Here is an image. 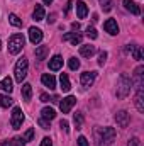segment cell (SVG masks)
Returning <instances> with one entry per match:
<instances>
[{"label":"cell","mask_w":144,"mask_h":146,"mask_svg":"<svg viewBox=\"0 0 144 146\" xmlns=\"http://www.w3.org/2000/svg\"><path fill=\"white\" fill-rule=\"evenodd\" d=\"M41 82H42V85L48 87L49 90H53V88L56 87V80H54V76L49 75V73H44V75L41 76Z\"/></svg>","instance_id":"7c38bea8"},{"label":"cell","mask_w":144,"mask_h":146,"mask_svg":"<svg viewBox=\"0 0 144 146\" xmlns=\"http://www.w3.org/2000/svg\"><path fill=\"white\" fill-rule=\"evenodd\" d=\"M14 104V99L10 95H0V107H10Z\"/></svg>","instance_id":"cb8c5ba5"},{"label":"cell","mask_w":144,"mask_h":146,"mask_svg":"<svg viewBox=\"0 0 144 146\" xmlns=\"http://www.w3.org/2000/svg\"><path fill=\"white\" fill-rule=\"evenodd\" d=\"M75 104H76V99H75L73 95H68L66 99H63V100L59 102V109H61V112H63V114H68Z\"/></svg>","instance_id":"52a82bcc"},{"label":"cell","mask_w":144,"mask_h":146,"mask_svg":"<svg viewBox=\"0 0 144 146\" xmlns=\"http://www.w3.org/2000/svg\"><path fill=\"white\" fill-rule=\"evenodd\" d=\"M54 19H56V14H51V15H49V19H48V22H49V24H53V22H54Z\"/></svg>","instance_id":"ab89813d"},{"label":"cell","mask_w":144,"mask_h":146,"mask_svg":"<svg viewBox=\"0 0 144 146\" xmlns=\"http://www.w3.org/2000/svg\"><path fill=\"white\" fill-rule=\"evenodd\" d=\"M59 127H61L65 133H68V131H70V127H68V121H65V119H63V121L59 122Z\"/></svg>","instance_id":"d590c367"},{"label":"cell","mask_w":144,"mask_h":146,"mask_svg":"<svg viewBox=\"0 0 144 146\" xmlns=\"http://www.w3.org/2000/svg\"><path fill=\"white\" fill-rule=\"evenodd\" d=\"M78 146H88V141H87L85 136H80L78 138Z\"/></svg>","instance_id":"8d00e7d4"},{"label":"cell","mask_w":144,"mask_h":146,"mask_svg":"<svg viewBox=\"0 0 144 146\" xmlns=\"http://www.w3.org/2000/svg\"><path fill=\"white\" fill-rule=\"evenodd\" d=\"M136 107L139 112H144V95H143V88L137 90V95H136Z\"/></svg>","instance_id":"7402d4cb"},{"label":"cell","mask_w":144,"mask_h":146,"mask_svg":"<svg viewBox=\"0 0 144 146\" xmlns=\"http://www.w3.org/2000/svg\"><path fill=\"white\" fill-rule=\"evenodd\" d=\"M95 78H97V72H83L81 76H80V82H81L83 88H88V87L93 85Z\"/></svg>","instance_id":"5b68a950"},{"label":"cell","mask_w":144,"mask_h":146,"mask_svg":"<svg viewBox=\"0 0 144 146\" xmlns=\"http://www.w3.org/2000/svg\"><path fill=\"white\" fill-rule=\"evenodd\" d=\"M37 122H39V126H41L42 129H48V127H49V121H46V119H42V117H41Z\"/></svg>","instance_id":"e575fe53"},{"label":"cell","mask_w":144,"mask_h":146,"mask_svg":"<svg viewBox=\"0 0 144 146\" xmlns=\"http://www.w3.org/2000/svg\"><path fill=\"white\" fill-rule=\"evenodd\" d=\"M41 146H53V141H51V138H44V139L41 141Z\"/></svg>","instance_id":"74e56055"},{"label":"cell","mask_w":144,"mask_h":146,"mask_svg":"<svg viewBox=\"0 0 144 146\" xmlns=\"http://www.w3.org/2000/svg\"><path fill=\"white\" fill-rule=\"evenodd\" d=\"M22 139H24V141H32V139H34V129H32V127H31V129H27V131L24 133Z\"/></svg>","instance_id":"83f0119b"},{"label":"cell","mask_w":144,"mask_h":146,"mask_svg":"<svg viewBox=\"0 0 144 146\" xmlns=\"http://www.w3.org/2000/svg\"><path fill=\"white\" fill-rule=\"evenodd\" d=\"M27 70H29V61H27V58H19V61L15 63V80L19 82V83H22L24 80H26V76H27Z\"/></svg>","instance_id":"7a4b0ae2"},{"label":"cell","mask_w":144,"mask_h":146,"mask_svg":"<svg viewBox=\"0 0 144 146\" xmlns=\"http://www.w3.org/2000/svg\"><path fill=\"white\" fill-rule=\"evenodd\" d=\"M104 27H105V31H107L108 34H112V36L119 34V26H117V22L114 19H107L105 24H104Z\"/></svg>","instance_id":"30bf717a"},{"label":"cell","mask_w":144,"mask_h":146,"mask_svg":"<svg viewBox=\"0 0 144 146\" xmlns=\"http://www.w3.org/2000/svg\"><path fill=\"white\" fill-rule=\"evenodd\" d=\"M105 61H107V53H105V51H102V53L98 54V65H100V66H104V63H105Z\"/></svg>","instance_id":"1f68e13d"},{"label":"cell","mask_w":144,"mask_h":146,"mask_svg":"<svg viewBox=\"0 0 144 146\" xmlns=\"http://www.w3.org/2000/svg\"><path fill=\"white\" fill-rule=\"evenodd\" d=\"M115 122H117V126L119 127H127L129 126V122H131V117H129V114L126 112V110H119L117 114H115Z\"/></svg>","instance_id":"8992f818"},{"label":"cell","mask_w":144,"mask_h":146,"mask_svg":"<svg viewBox=\"0 0 144 146\" xmlns=\"http://www.w3.org/2000/svg\"><path fill=\"white\" fill-rule=\"evenodd\" d=\"M131 88H132V78L127 73H122L117 80V97L126 99L131 94Z\"/></svg>","instance_id":"6da1fadb"},{"label":"cell","mask_w":144,"mask_h":146,"mask_svg":"<svg viewBox=\"0 0 144 146\" xmlns=\"http://www.w3.org/2000/svg\"><path fill=\"white\" fill-rule=\"evenodd\" d=\"M32 19H34V21H42V19H44V7H42V5L36 3L34 12H32Z\"/></svg>","instance_id":"d6986e66"},{"label":"cell","mask_w":144,"mask_h":146,"mask_svg":"<svg viewBox=\"0 0 144 146\" xmlns=\"http://www.w3.org/2000/svg\"><path fill=\"white\" fill-rule=\"evenodd\" d=\"M41 117L46 119V121H53L56 117V112H54V109H51V107H44V109L41 110Z\"/></svg>","instance_id":"ac0fdd59"},{"label":"cell","mask_w":144,"mask_h":146,"mask_svg":"<svg viewBox=\"0 0 144 146\" xmlns=\"http://www.w3.org/2000/svg\"><path fill=\"white\" fill-rule=\"evenodd\" d=\"M98 3L102 5L104 12H108V10L112 9V0H98Z\"/></svg>","instance_id":"f1b7e54d"},{"label":"cell","mask_w":144,"mask_h":146,"mask_svg":"<svg viewBox=\"0 0 144 146\" xmlns=\"http://www.w3.org/2000/svg\"><path fill=\"white\" fill-rule=\"evenodd\" d=\"M42 2H44L46 5H51V3H53V0H42Z\"/></svg>","instance_id":"7bdbcfd3"},{"label":"cell","mask_w":144,"mask_h":146,"mask_svg":"<svg viewBox=\"0 0 144 146\" xmlns=\"http://www.w3.org/2000/svg\"><path fill=\"white\" fill-rule=\"evenodd\" d=\"M29 39H31L32 44L41 42V39H42V31L37 29V27H31V29H29Z\"/></svg>","instance_id":"8fae6325"},{"label":"cell","mask_w":144,"mask_h":146,"mask_svg":"<svg viewBox=\"0 0 144 146\" xmlns=\"http://www.w3.org/2000/svg\"><path fill=\"white\" fill-rule=\"evenodd\" d=\"M124 7H126V10H129L134 15H139L141 14V7L136 2H132V0H124Z\"/></svg>","instance_id":"4fadbf2b"},{"label":"cell","mask_w":144,"mask_h":146,"mask_svg":"<svg viewBox=\"0 0 144 146\" xmlns=\"http://www.w3.org/2000/svg\"><path fill=\"white\" fill-rule=\"evenodd\" d=\"M73 122H75V127H76V129H81V124H83V115H81L80 112H76V114H75V117H73Z\"/></svg>","instance_id":"484cf974"},{"label":"cell","mask_w":144,"mask_h":146,"mask_svg":"<svg viewBox=\"0 0 144 146\" xmlns=\"http://www.w3.org/2000/svg\"><path fill=\"white\" fill-rule=\"evenodd\" d=\"M61 66H63V58L59 54H56L49 60V70L51 72H58V70H61Z\"/></svg>","instance_id":"9c48e42d"},{"label":"cell","mask_w":144,"mask_h":146,"mask_svg":"<svg viewBox=\"0 0 144 146\" xmlns=\"http://www.w3.org/2000/svg\"><path fill=\"white\" fill-rule=\"evenodd\" d=\"M0 146H10V141H2Z\"/></svg>","instance_id":"b9f144b4"},{"label":"cell","mask_w":144,"mask_h":146,"mask_svg":"<svg viewBox=\"0 0 144 146\" xmlns=\"http://www.w3.org/2000/svg\"><path fill=\"white\" fill-rule=\"evenodd\" d=\"M76 14H78V19H85L87 14H88V9H87V3L85 2H76Z\"/></svg>","instance_id":"2e32d148"},{"label":"cell","mask_w":144,"mask_h":146,"mask_svg":"<svg viewBox=\"0 0 144 146\" xmlns=\"http://www.w3.org/2000/svg\"><path fill=\"white\" fill-rule=\"evenodd\" d=\"M22 99L26 102H29L32 99V85H29V83H24L22 85Z\"/></svg>","instance_id":"e0dca14e"},{"label":"cell","mask_w":144,"mask_h":146,"mask_svg":"<svg viewBox=\"0 0 144 146\" xmlns=\"http://www.w3.org/2000/svg\"><path fill=\"white\" fill-rule=\"evenodd\" d=\"M9 22H10L14 27H22V21H20L19 15H15V14H10V15H9Z\"/></svg>","instance_id":"d4e9b609"},{"label":"cell","mask_w":144,"mask_h":146,"mask_svg":"<svg viewBox=\"0 0 144 146\" xmlns=\"http://www.w3.org/2000/svg\"><path fill=\"white\" fill-rule=\"evenodd\" d=\"M68 66H70L71 70H78V68H80V61H78L76 58H70V61H68Z\"/></svg>","instance_id":"f546056e"},{"label":"cell","mask_w":144,"mask_h":146,"mask_svg":"<svg viewBox=\"0 0 144 146\" xmlns=\"http://www.w3.org/2000/svg\"><path fill=\"white\" fill-rule=\"evenodd\" d=\"M0 90H5V92H9V94L14 90V87H12V80H10L9 76L3 78V80L0 82Z\"/></svg>","instance_id":"603a6c76"},{"label":"cell","mask_w":144,"mask_h":146,"mask_svg":"<svg viewBox=\"0 0 144 146\" xmlns=\"http://www.w3.org/2000/svg\"><path fill=\"white\" fill-rule=\"evenodd\" d=\"M24 42H26V39H24L22 34L10 36V39H9V53L10 54H19L22 51V48H24Z\"/></svg>","instance_id":"3957f363"},{"label":"cell","mask_w":144,"mask_h":146,"mask_svg":"<svg viewBox=\"0 0 144 146\" xmlns=\"http://www.w3.org/2000/svg\"><path fill=\"white\" fill-rule=\"evenodd\" d=\"M0 49H2V41H0Z\"/></svg>","instance_id":"ee69618b"},{"label":"cell","mask_w":144,"mask_h":146,"mask_svg":"<svg viewBox=\"0 0 144 146\" xmlns=\"http://www.w3.org/2000/svg\"><path fill=\"white\" fill-rule=\"evenodd\" d=\"M10 146H24V139L22 138H14L10 141Z\"/></svg>","instance_id":"d6a6232c"},{"label":"cell","mask_w":144,"mask_h":146,"mask_svg":"<svg viewBox=\"0 0 144 146\" xmlns=\"http://www.w3.org/2000/svg\"><path fill=\"white\" fill-rule=\"evenodd\" d=\"M71 27L75 29V31H78V29H80V24H78V22H73V24H71Z\"/></svg>","instance_id":"60d3db41"},{"label":"cell","mask_w":144,"mask_h":146,"mask_svg":"<svg viewBox=\"0 0 144 146\" xmlns=\"http://www.w3.org/2000/svg\"><path fill=\"white\" fill-rule=\"evenodd\" d=\"M127 146H143V145H141V139L139 138H132V139H129Z\"/></svg>","instance_id":"836d02e7"},{"label":"cell","mask_w":144,"mask_h":146,"mask_svg":"<svg viewBox=\"0 0 144 146\" xmlns=\"http://www.w3.org/2000/svg\"><path fill=\"white\" fill-rule=\"evenodd\" d=\"M126 51H129L132 56H134V60H143V49H141V46H134V44H129L127 48H126Z\"/></svg>","instance_id":"9a60e30c"},{"label":"cell","mask_w":144,"mask_h":146,"mask_svg":"<svg viewBox=\"0 0 144 146\" xmlns=\"http://www.w3.org/2000/svg\"><path fill=\"white\" fill-rule=\"evenodd\" d=\"M87 36L92 37V39H97V37H98V34H97L95 27H88V29H87Z\"/></svg>","instance_id":"4dcf8cb0"},{"label":"cell","mask_w":144,"mask_h":146,"mask_svg":"<svg viewBox=\"0 0 144 146\" xmlns=\"http://www.w3.org/2000/svg\"><path fill=\"white\" fill-rule=\"evenodd\" d=\"M58 100H59V97H58V95L49 97L48 94H41V102H58Z\"/></svg>","instance_id":"4316f807"},{"label":"cell","mask_w":144,"mask_h":146,"mask_svg":"<svg viewBox=\"0 0 144 146\" xmlns=\"http://www.w3.org/2000/svg\"><path fill=\"white\" fill-rule=\"evenodd\" d=\"M22 122H24V112H22V109H20V107H14L12 115H10V124H12V127H14V129H20Z\"/></svg>","instance_id":"277c9868"},{"label":"cell","mask_w":144,"mask_h":146,"mask_svg":"<svg viewBox=\"0 0 144 146\" xmlns=\"http://www.w3.org/2000/svg\"><path fill=\"white\" fill-rule=\"evenodd\" d=\"M71 5H73V0H68V3H66V9H65V15H68V14H70V10H71Z\"/></svg>","instance_id":"f35d334b"},{"label":"cell","mask_w":144,"mask_h":146,"mask_svg":"<svg viewBox=\"0 0 144 146\" xmlns=\"http://www.w3.org/2000/svg\"><path fill=\"white\" fill-rule=\"evenodd\" d=\"M48 54H49V48L48 46H39V48H36V58L37 60H46Z\"/></svg>","instance_id":"44dd1931"},{"label":"cell","mask_w":144,"mask_h":146,"mask_svg":"<svg viewBox=\"0 0 144 146\" xmlns=\"http://www.w3.org/2000/svg\"><path fill=\"white\" fill-rule=\"evenodd\" d=\"M81 39H83V36H81L78 31L66 33V34L63 36V41H68V42H71L73 46H76V44H81Z\"/></svg>","instance_id":"ba28073f"},{"label":"cell","mask_w":144,"mask_h":146,"mask_svg":"<svg viewBox=\"0 0 144 146\" xmlns=\"http://www.w3.org/2000/svg\"><path fill=\"white\" fill-rule=\"evenodd\" d=\"M95 46H92V44H83V46H80V54L81 56H85V58H92L93 54H95Z\"/></svg>","instance_id":"5bb4252c"},{"label":"cell","mask_w":144,"mask_h":146,"mask_svg":"<svg viewBox=\"0 0 144 146\" xmlns=\"http://www.w3.org/2000/svg\"><path fill=\"white\" fill-rule=\"evenodd\" d=\"M59 83H61L63 92H68V90L71 88V83H70V78H68L66 73H61V76H59Z\"/></svg>","instance_id":"ffe728a7"}]
</instances>
